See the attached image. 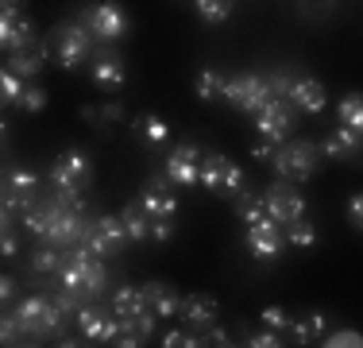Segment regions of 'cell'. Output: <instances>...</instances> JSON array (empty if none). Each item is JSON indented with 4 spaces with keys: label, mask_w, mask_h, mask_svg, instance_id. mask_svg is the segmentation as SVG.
<instances>
[{
    "label": "cell",
    "mask_w": 363,
    "mask_h": 348,
    "mask_svg": "<svg viewBox=\"0 0 363 348\" xmlns=\"http://www.w3.org/2000/svg\"><path fill=\"white\" fill-rule=\"evenodd\" d=\"M105 263H101V256H93L89 248H70L62 256V267H58V286H66V290H74L77 298H97L101 290H105Z\"/></svg>",
    "instance_id": "obj_1"
},
{
    "label": "cell",
    "mask_w": 363,
    "mask_h": 348,
    "mask_svg": "<svg viewBox=\"0 0 363 348\" xmlns=\"http://www.w3.org/2000/svg\"><path fill=\"white\" fill-rule=\"evenodd\" d=\"M321 159H325V151L317 143H309V139H286V143L274 147L271 167L286 182H309L321 170Z\"/></svg>",
    "instance_id": "obj_2"
},
{
    "label": "cell",
    "mask_w": 363,
    "mask_h": 348,
    "mask_svg": "<svg viewBox=\"0 0 363 348\" xmlns=\"http://www.w3.org/2000/svg\"><path fill=\"white\" fill-rule=\"evenodd\" d=\"M12 313L20 317L23 333L28 337H50V333H62V321L70 317L62 306L55 302V294H28V298H20L12 306Z\"/></svg>",
    "instance_id": "obj_3"
},
{
    "label": "cell",
    "mask_w": 363,
    "mask_h": 348,
    "mask_svg": "<svg viewBox=\"0 0 363 348\" xmlns=\"http://www.w3.org/2000/svg\"><path fill=\"white\" fill-rule=\"evenodd\" d=\"M201 186L217 197H240L244 194V170L220 151L201 155Z\"/></svg>",
    "instance_id": "obj_4"
},
{
    "label": "cell",
    "mask_w": 363,
    "mask_h": 348,
    "mask_svg": "<svg viewBox=\"0 0 363 348\" xmlns=\"http://www.w3.org/2000/svg\"><path fill=\"white\" fill-rule=\"evenodd\" d=\"M50 50H55V58H58V66L62 70H74V66H82L85 58L93 55V39H89V28H85L82 20H66V23H58L55 35H50Z\"/></svg>",
    "instance_id": "obj_5"
},
{
    "label": "cell",
    "mask_w": 363,
    "mask_h": 348,
    "mask_svg": "<svg viewBox=\"0 0 363 348\" xmlns=\"http://www.w3.org/2000/svg\"><path fill=\"white\" fill-rule=\"evenodd\" d=\"M82 236H85V213L66 209L62 202L50 197V202H47V229H43L39 240L55 244V248H77Z\"/></svg>",
    "instance_id": "obj_6"
},
{
    "label": "cell",
    "mask_w": 363,
    "mask_h": 348,
    "mask_svg": "<svg viewBox=\"0 0 363 348\" xmlns=\"http://www.w3.org/2000/svg\"><path fill=\"white\" fill-rule=\"evenodd\" d=\"M224 101L232 104L236 112H255L271 101V85H267L263 74H232L228 77V89H224Z\"/></svg>",
    "instance_id": "obj_7"
},
{
    "label": "cell",
    "mask_w": 363,
    "mask_h": 348,
    "mask_svg": "<svg viewBox=\"0 0 363 348\" xmlns=\"http://www.w3.org/2000/svg\"><path fill=\"white\" fill-rule=\"evenodd\" d=\"M82 23L89 28L97 39H124L128 28H132V20H128V12L116 4V0H97V4H89L82 12Z\"/></svg>",
    "instance_id": "obj_8"
},
{
    "label": "cell",
    "mask_w": 363,
    "mask_h": 348,
    "mask_svg": "<svg viewBox=\"0 0 363 348\" xmlns=\"http://www.w3.org/2000/svg\"><path fill=\"white\" fill-rule=\"evenodd\" d=\"M124 244H132L128 240V229H124V221L120 217H97V221H89L85 224V236H82V248H89L93 256H116Z\"/></svg>",
    "instance_id": "obj_9"
},
{
    "label": "cell",
    "mask_w": 363,
    "mask_h": 348,
    "mask_svg": "<svg viewBox=\"0 0 363 348\" xmlns=\"http://www.w3.org/2000/svg\"><path fill=\"white\" fill-rule=\"evenodd\" d=\"M93 182V163L85 151H66L50 163V186L55 190H85Z\"/></svg>",
    "instance_id": "obj_10"
},
{
    "label": "cell",
    "mask_w": 363,
    "mask_h": 348,
    "mask_svg": "<svg viewBox=\"0 0 363 348\" xmlns=\"http://www.w3.org/2000/svg\"><path fill=\"white\" fill-rule=\"evenodd\" d=\"M201 155L205 151H197L194 139H182L178 147H170L162 170H167V178L174 182V186H197V182H201Z\"/></svg>",
    "instance_id": "obj_11"
},
{
    "label": "cell",
    "mask_w": 363,
    "mask_h": 348,
    "mask_svg": "<svg viewBox=\"0 0 363 348\" xmlns=\"http://www.w3.org/2000/svg\"><path fill=\"white\" fill-rule=\"evenodd\" d=\"M294 112H298V109H294L286 97H271L263 109L255 112L259 136L274 139V143H286V136H290V128H294Z\"/></svg>",
    "instance_id": "obj_12"
},
{
    "label": "cell",
    "mask_w": 363,
    "mask_h": 348,
    "mask_svg": "<svg viewBox=\"0 0 363 348\" xmlns=\"http://www.w3.org/2000/svg\"><path fill=\"white\" fill-rule=\"evenodd\" d=\"M170 186H174V182L167 178V170H159V174H151V178H147V186H143V194H140V205L151 213V221H174L178 197L170 194Z\"/></svg>",
    "instance_id": "obj_13"
},
{
    "label": "cell",
    "mask_w": 363,
    "mask_h": 348,
    "mask_svg": "<svg viewBox=\"0 0 363 348\" xmlns=\"http://www.w3.org/2000/svg\"><path fill=\"white\" fill-rule=\"evenodd\" d=\"M267 213H271V221L290 224V221H298V217H306V197H301L286 178H279L267 190Z\"/></svg>",
    "instance_id": "obj_14"
},
{
    "label": "cell",
    "mask_w": 363,
    "mask_h": 348,
    "mask_svg": "<svg viewBox=\"0 0 363 348\" xmlns=\"http://www.w3.org/2000/svg\"><path fill=\"white\" fill-rule=\"evenodd\" d=\"M244 244H247V251H252L255 259H279L282 244H286V232H282L279 221L267 217V221H259V224H247Z\"/></svg>",
    "instance_id": "obj_15"
},
{
    "label": "cell",
    "mask_w": 363,
    "mask_h": 348,
    "mask_svg": "<svg viewBox=\"0 0 363 348\" xmlns=\"http://www.w3.org/2000/svg\"><path fill=\"white\" fill-rule=\"evenodd\" d=\"M77 329H82L85 341H93V344H116L120 317H116V313H105V310L82 306V310H77Z\"/></svg>",
    "instance_id": "obj_16"
},
{
    "label": "cell",
    "mask_w": 363,
    "mask_h": 348,
    "mask_svg": "<svg viewBox=\"0 0 363 348\" xmlns=\"http://www.w3.org/2000/svg\"><path fill=\"white\" fill-rule=\"evenodd\" d=\"M0 43H4L8 55H12V50H23V47H31V43H39V28L23 12H4L0 16Z\"/></svg>",
    "instance_id": "obj_17"
},
{
    "label": "cell",
    "mask_w": 363,
    "mask_h": 348,
    "mask_svg": "<svg viewBox=\"0 0 363 348\" xmlns=\"http://www.w3.org/2000/svg\"><path fill=\"white\" fill-rule=\"evenodd\" d=\"M286 101H290L298 112H309V116L325 112V104H328V97H325V85L317 82V77H294V85H290Z\"/></svg>",
    "instance_id": "obj_18"
},
{
    "label": "cell",
    "mask_w": 363,
    "mask_h": 348,
    "mask_svg": "<svg viewBox=\"0 0 363 348\" xmlns=\"http://www.w3.org/2000/svg\"><path fill=\"white\" fill-rule=\"evenodd\" d=\"M93 82L101 85V89H120L128 77L124 70V58L116 55V50H93V66H89Z\"/></svg>",
    "instance_id": "obj_19"
},
{
    "label": "cell",
    "mask_w": 363,
    "mask_h": 348,
    "mask_svg": "<svg viewBox=\"0 0 363 348\" xmlns=\"http://www.w3.org/2000/svg\"><path fill=\"white\" fill-rule=\"evenodd\" d=\"M217 313H220V302L213 298V294H186L178 317L186 321V325H194V329H209L213 321H217Z\"/></svg>",
    "instance_id": "obj_20"
},
{
    "label": "cell",
    "mask_w": 363,
    "mask_h": 348,
    "mask_svg": "<svg viewBox=\"0 0 363 348\" xmlns=\"http://www.w3.org/2000/svg\"><path fill=\"white\" fill-rule=\"evenodd\" d=\"M47 66V43H31V47H23V50H12L8 55V62H4V70H12L16 77H35L39 70Z\"/></svg>",
    "instance_id": "obj_21"
},
{
    "label": "cell",
    "mask_w": 363,
    "mask_h": 348,
    "mask_svg": "<svg viewBox=\"0 0 363 348\" xmlns=\"http://www.w3.org/2000/svg\"><path fill=\"white\" fill-rule=\"evenodd\" d=\"M132 132L140 143L147 147H162L170 139V124L162 116H155V112H143V116H135V124H132Z\"/></svg>",
    "instance_id": "obj_22"
},
{
    "label": "cell",
    "mask_w": 363,
    "mask_h": 348,
    "mask_svg": "<svg viewBox=\"0 0 363 348\" xmlns=\"http://www.w3.org/2000/svg\"><path fill=\"white\" fill-rule=\"evenodd\" d=\"M143 290H147V306L159 313V317H174V313L182 310V294L174 290V286H167V283H147Z\"/></svg>",
    "instance_id": "obj_23"
},
{
    "label": "cell",
    "mask_w": 363,
    "mask_h": 348,
    "mask_svg": "<svg viewBox=\"0 0 363 348\" xmlns=\"http://www.w3.org/2000/svg\"><path fill=\"white\" fill-rule=\"evenodd\" d=\"M120 221H124L128 240H132V244L151 240V213H147V209H143L140 202H128L124 209H120Z\"/></svg>",
    "instance_id": "obj_24"
},
{
    "label": "cell",
    "mask_w": 363,
    "mask_h": 348,
    "mask_svg": "<svg viewBox=\"0 0 363 348\" xmlns=\"http://www.w3.org/2000/svg\"><path fill=\"white\" fill-rule=\"evenodd\" d=\"M112 310H116V317H140L147 306V290L143 286H120L116 294H112Z\"/></svg>",
    "instance_id": "obj_25"
},
{
    "label": "cell",
    "mask_w": 363,
    "mask_h": 348,
    "mask_svg": "<svg viewBox=\"0 0 363 348\" xmlns=\"http://www.w3.org/2000/svg\"><path fill=\"white\" fill-rule=\"evenodd\" d=\"M321 151L328 155V159H352V155L359 151V132H352V128H336V132L321 143Z\"/></svg>",
    "instance_id": "obj_26"
},
{
    "label": "cell",
    "mask_w": 363,
    "mask_h": 348,
    "mask_svg": "<svg viewBox=\"0 0 363 348\" xmlns=\"http://www.w3.org/2000/svg\"><path fill=\"white\" fill-rule=\"evenodd\" d=\"M236 217L244 221V229L247 224H259V221H267V194H252V190H244V194L236 197Z\"/></svg>",
    "instance_id": "obj_27"
},
{
    "label": "cell",
    "mask_w": 363,
    "mask_h": 348,
    "mask_svg": "<svg viewBox=\"0 0 363 348\" xmlns=\"http://www.w3.org/2000/svg\"><path fill=\"white\" fill-rule=\"evenodd\" d=\"M290 333L298 344H321V337L328 333L325 313H309V317H301V321H290Z\"/></svg>",
    "instance_id": "obj_28"
},
{
    "label": "cell",
    "mask_w": 363,
    "mask_h": 348,
    "mask_svg": "<svg viewBox=\"0 0 363 348\" xmlns=\"http://www.w3.org/2000/svg\"><path fill=\"white\" fill-rule=\"evenodd\" d=\"M58 267H62V251L43 240L39 248L31 251V275H58Z\"/></svg>",
    "instance_id": "obj_29"
},
{
    "label": "cell",
    "mask_w": 363,
    "mask_h": 348,
    "mask_svg": "<svg viewBox=\"0 0 363 348\" xmlns=\"http://www.w3.org/2000/svg\"><path fill=\"white\" fill-rule=\"evenodd\" d=\"M224 89H228V77L220 70H201L197 74V97L201 101H224Z\"/></svg>",
    "instance_id": "obj_30"
},
{
    "label": "cell",
    "mask_w": 363,
    "mask_h": 348,
    "mask_svg": "<svg viewBox=\"0 0 363 348\" xmlns=\"http://www.w3.org/2000/svg\"><path fill=\"white\" fill-rule=\"evenodd\" d=\"M336 116H340L344 128H352V132L363 136V93H348V97L336 104Z\"/></svg>",
    "instance_id": "obj_31"
},
{
    "label": "cell",
    "mask_w": 363,
    "mask_h": 348,
    "mask_svg": "<svg viewBox=\"0 0 363 348\" xmlns=\"http://www.w3.org/2000/svg\"><path fill=\"white\" fill-rule=\"evenodd\" d=\"M282 232H286V240L294 244V248H313L317 244V229L309 224V217H298V221L282 224Z\"/></svg>",
    "instance_id": "obj_32"
},
{
    "label": "cell",
    "mask_w": 363,
    "mask_h": 348,
    "mask_svg": "<svg viewBox=\"0 0 363 348\" xmlns=\"http://www.w3.org/2000/svg\"><path fill=\"white\" fill-rule=\"evenodd\" d=\"M194 8L205 23H224L232 16V0H194Z\"/></svg>",
    "instance_id": "obj_33"
},
{
    "label": "cell",
    "mask_w": 363,
    "mask_h": 348,
    "mask_svg": "<svg viewBox=\"0 0 363 348\" xmlns=\"http://www.w3.org/2000/svg\"><path fill=\"white\" fill-rule=\"evenodd\" d=\"M325 348H363V333L359 329H333L321 337Z\"/></svg>",
    "instance_id": "obj_34"
},
{
    "label": "cell",
    "mask_w": 363,
    "mask_h": 348,
    "mask_svg": "<svg viewBox=\"0 0 363 348\" xmlns=\"http://www.w3.org/2000/svg\"><path fill=\"white\" fill-rule=\"evenodd\" d=\"M16 104H20L23 112H43L47 109V89H43V85H23V93Z\"/></svg>",
    "instance_id": "obj_35"
},
{
    "label": "cell",
    "mask_w": 363,
    "mask_h": 348,
    "mask_svg": "<svg viewBox=\"0 0 363 348\" xmlns=\"http://www.w3.org/2000/svg\"><path fill=\"white\" fill-rule=\"evenodd\" d=\"M23 85H28L23 77H16L12 70H4V74H0V97H4L8 104H16V101H20V93H23Z\"/></svg>",
    "instance_id": "obj_36"
},
{
    "label": "cell",
    "mask_w": 363,
    "mask_h": 348,
    "mask_svg": "<svg viewBox=\"0 0 363 348\" xmlns=\"http://www.w3.org/2000/svg\"><path fill=\"white\" fill-rule=\"evenodd\" d=\"M259 321H263L267 329H274V333H286V329H290V317H286V310H282V306H263Z\"/></svg>",
    "instance_id": "obj_37"
},
{
    "label": "cell",
    "mask_w": 363,
    "mask_h": 348,
    "mask_svg": "<svg viewBox=\"0 0 363 348\" xmlns=\"http://www.w3.org/2000/svg\"><path fill=\"white\" fill-rule=\"evenodd\" d=\"M20 337H28V333H23L20 317H16L12 310H8V313H4V321H0V341H4V344H20Z\"/></svg>",
    "instance_id": "obj_38"
},
{
    "label": "cell",
    "mask_w": 363,
    "mask_h": 348,
    "mask_svg": "<svg viewBox=\"0 0 363 348\" xmlns=\"http://www.w3.org/2000/svg\"><path fill=\"white\" fill-rule=\"evenodd\" d=\"M267 85H271V97H286L290 85H294V74L290 70H274V74L267 77Z\"/></svg>",
    "instance_id": "obj_39"
},
{
    "label": "cell",
    "mask_w": 363,
    "mask_h": 348,
    "mask_svg": "<svg viewBox=\"0 0 363 348\" xmlns=\"http://www.w3.org/2000/svg\"><path fill=\"white\" fill-rule=\"evenodd\" d=\"M162 344H167V348H194V344H205V341H197V337L189 333V329H170Z\"/></svg>",
    "instance_id": "obj_40"
},
{
    "label": "cell",
    "mask_w": 363,
    "mask_h": 348,
    "mask_svg": "<svg viewBox=\"0 0 363 348\" xmlns=\"http://www.w3.org/2000/svg\"><path fill=\"white\" fill-rule=\"evenodd\" d=\"M247 344H252V348H279V344H286V341H282V333H274V329H263V333L247 337Z\"/></svg>",
    "instance_id": "obj_41"
},
{
    "label": "cell",
    "mask_w": 363,
    "mask_h": 348,
    "mask_svg": "<svg viewBox=\"0 0 363 348\" xmlns=\"http://www.w3.org/2000/svg\"><path fill=\"white\" fill-rule=\"evenodd\" d=\"M274 147H279V143H274V139H267V136H259V143L252 147V155H255V163H271V159H274Z\"/></svg>",
    "instance_id": "obj_42"
},
{
    "label": "cell",
    "mask_w": 363,
    "mask_h": 348,
    "mask_svg": "<svg viewBox=\"0 0 363 348\" xmlns=\"http://www.w3.org/2000/svg\"><path fill=\"white\" fill-rule=\"evenodd\" d=\"M170 236H174V221H151V240L167 244Z\"/></svg>",
    "instance_id": "obj_43"
},
{
    "label": "cell",
    "mask_w": 363,
    "mask_h": 348,
    "mask_svg": "<svg viewBox=\"0 0 363 348\" xmlns=\"http://www.w3.org/2000/svg\"><path fill=\"white\" fill-rule=\"evenodd\" d=\"M155 317H159V313H155V310H151V313L143 310L140 317H132V321H135V329H140L143 337H151V333H155Z\"/></svg>",
    "instance_id": "obj_44"
},
{
    "label": "cell",
    "mask_w": 363,
    "mask_h": 348,
    "mask_svg": "<svg viewBox=\"0 0 363 348\" xmlns=\"http://www.w3.org/2000/svg\"><path fill=\"white\" fill-rule=\"evenodd\" d=\"M348 217H352V224H356V229H363V194H356L348 202Z\"/></svg>",
    "instance_id": "obj_45"
},
{
    "label": "cell",
    "mask_w": 363,
    "mask_h": 348,
    "mask_svg": "<svg viewBox=\"0 0 363 348\" xmlns=\"http://www.w3.org/2000/svg\"><path fill=\"white\" fill-rule=\"evenodd\" d=\"M12 298H16V278L4 275V278H0V302H4V306H12Z\"/></svg>",
    "instance_id": "obj_46"
},
{
    "label": "cell",
    "mask_w": 363,
    "mask_h": 348,
    "mask_svg": "<svg viewBox=\"0 0 363 348\" xmlns=\"http://www.w3.org/2000/svg\"><path fill=\"white\" fill-rule=\"evenodd\" d=\"M0 244H4V248H0L4 256H16V232H12V221H4V240H0Z\"/></svg>",
    "instance_id": "obj_47"
},
{
    "label": "cell",
    "mask_w": 363,
    "mask_h": 348,
    "mask_svg": "<svg viewBox=\"0 0 363 348\" xmlns=\"http://www.w3.org/2000/svg\"><path fill=\"white\" fill-rule=\"evenodd\" d=\"M120 116H124V109H120V104H116V101H108V104H105V109H101V112H97V120H120Z\"/></svg>",
    "instance_id": "obj_48"
},
{
    "label": "cell",
    "mask_w": 363,
    "mask_h": 348,
    "mask_svg": "<svg viewBox=\"0 0 363 348\" xmlns=\"http://www.w3.org/2000/svg\"><path fill=\"white\" fill-rule=\"evenodd\" d=\"M209 344H220V348H224V344H232V341H228V329L213 325V329H209Z\"/></svg>",
    "instance_id": "obj_49"
},
{
    "label": "cell",
    "mask_w": 363,
    "mask_h": 348,
    "mask_svg": "<svg viewBox=\"0 0 363 348\" xmlns=\"http://www.w3.org/2000/svg\"><path fill=\"white\" fill-rule=\"evenodd\" d=\"M4 4V12H23V0H0Z\"/></svg>",
    "instance_id": "obj_50"
}]
</instances>
